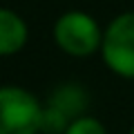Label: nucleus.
I'll return each mask as SVG.
<instances>
[{"instance_id": "obj_1", "label": "nucleus", "mask_w": 134, "mask_h": 134, "mask_svg": "<svg viewBox=\"0 0 134 134\" xmlns=\"http://www.w3.org/2000/svg\"><path fill=\"white\" fill-rule=\"evenodd\" d=\"M52 40L63 54L72 58H90L100 52L103 27L100 23L83 9H67L54 20Z\"/></svg>"}, {"instance_id": "obj_2", "label": "nucleus", "mask_w": 134, "mask_h": 134, "mask_svg": "<svg viewBox=\"0 0 134 134\" xmlns=\"http://www.w3.org/2000/svg\"><path fill=\"white\" fill-rule=\"evenodd\" d=\"M98 56L114 76L134 81V9L116 14L103 27Z\"/></svg>"}, {"instance_id": "obj_3", "label": "nucleus", "mask_w": 134, "mask_h": 134, "mask_svg": "<svg viewBox=\"0 0 134 134\" xmlns=\"http://www.w3.org/2000/svg\"><path fill=\"white\" fill-rule=\"evenodd\" d=\"M43 100L23 85H0V134H40Z\"/></svg>"}, {"instance_id": "obj_4", "label": "nucleus", "mask_w": 134, "mask_h": 134, "mask_svg": "<svg viewBox=\"0 0 134 134\" xmlns=\"http://www.w3.org/2000/svg\"><path fill=\"white\" fill-rule=\"evenodd\" d=\"M29 43V25L11 7L0 5V58L20 54Z\"/></svg>"}, {"instance_id": "obj_5", "label": "nucleus", "mask_w": 134, "mask_h": 134, "mask_svg": "<svg viewBox=\"0 0 134 134\" xmlns=\"http://www.w3.org/2000/svg\"><path fill=\"white\" fill-rule=\"evenodd\" d=\"M45 103L60 110L69 121H74L78 116L87 114V110H90V92L78 81H65V83H58L49 92Z\"/></svg>"}, {"instance_id": "obj_6", "label": "nucleus", "mask_w": 134, "mask_h": 134, "mask_svg": "<svg viewBox=\"0 0 134 134\" xmlns=\"http://www.w3.org/2000/svg\"><path fill=\"white\" fill-rule=\"evenodd\" d=\"M72 121L60 110L43 103V116H40V134H63Z\"/></svg>"}, {"instance_id": "obj_7", "label": "nucleus", "mask_w": 134, "mask_h": 134, "mask_svg": "<svg viewBox=\"0 0 134 134\" xmlns=\"http://www.w3.org/2000/svg\"><path fill=\"white\" fill-rule=\"evenodd\" d=\"M63 134H107V127L100 119H96L92 114H83L67 125V130Z\"/></svg>"}, {"instance_id": "obj_8", "label": "nucleus", "mask_w": 134, "mask_h": 134, "mask_svg": "<svg viewBox=\"0 0 134 134\" xmlns=\"http://www.w3.org/2000/svg\"><path fill=\"white\" fill-rule=\"evenodd\" d=\"M127 134H134V125H132V127H130V132Z\"/></svg>"}]
</instances>
